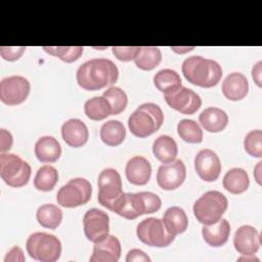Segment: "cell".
<instances>
[{
	"mask_svg": "<svg viewBox=\"0 0 262 262\" xmlns=\"http://www.w3.org/2000/svg\"><path fill=\"white\" fill-rule=\"evenodd\" d=\"M119 70L107 58H93L82 63L76 74L78 85L87 91H96L117 82Z\"/></svg>",
	"mask_w": 262,
	"mask_h": 262,
	"instance_id": "1",
	"label": "cell"
},
{
	"mask_svg": "<svg viewBox=\"0 0 262 262\" xmlns=\"http://www.w3.org/2000/svg\"><path fill=\"white\" fill-rule=\"evenodd\" d=\"M181 71L189 83L203 88L216 86L222 77V69L217 61L200 55L185 58Z\"/></svg>",
	"mask_w": 262,
	"mask_h": 262,
	"instance_id": "2",
	"label": "cell"
},
{
	"mask_svg": "<svg viewBox=\"0 0 262 262\" xmlns=\"http://www.w3.org/2000/svg\"><path fill=\"white\" fill-rule=\"evenodd\" d=\"M164 123L162 108L152 102L140 104L128 118L130 132L139 138H145L159 131Z\"/></svg>",
	"mask_w": 262,
	"mask_h": 262,
	"instance_id": "3",
	"label": "cell"
},
{
	"mask_svg": "<svg viewBox=\"0 0 262 262\" xmlns=\"http://www.w3.org/2000/svg\"><path fill=\"white\" fill-rule=\"evenodd\" d=\"M228 207L226 196L218 190H209L202 194L193 204V215L204 225L219 221Z\"/></svg>",
	"mask_w": 262,
	"mask_h": 262,
	"instance_id": "4",
	"label": "cell"
},
{
	"mask_svg": "<svg viewBox=\"0 0 262 262\" xmlns=\"http://www.w3.org/2000/svg\"><path fill=\"white\" fill-rule=\"evenodd\" d=\"M26 249L31 258L41 262H55L61 254V243L53 234L34 232L26 243Z\"/></svg>",
	"mask_w": 262,
	"mask_h": 262,
	"instance_id": "5",
	"label": "cell"
},
{
	"mask_svg": "<svg viewBox=\"0 0 262 262\" xmlns=\"http://www.w3.org/2000/svg\"><path fill=\"white\" fill-rule=\"evenodd\" d=\"M31 166L19 156L2 152L0 156V176L11 187L25 186L31 177Z\"/></svg>",
	"mask_w": 262,
	"mask_h": 262,
	"instance_id": "6",
	"label": "cell"
},
{
	"mask_svg": "<svg viewBox=\"0 0 262 262\" xmlns=\"http://www.w3.org/2000/svg\"><path fill=\"white\" fill-rule=\"evenodd\" d=\"M136 234L143 244L157 248L168 247L175 239V235L167 229L163 219L156 217H148L140 221L136 228Z\"/></svg>",
	"mask_w": 262,
	"mask_h": 262,
	"instance_id": "7",
	"label": "cell"
},
{
	"mask_svg": "<svg viewBox=\"0 0 262 262\" xmlns=\"http://www.w3.org/2000/svg\"><path fill=\"white\" fill-rule=\"evenodd\" d=\"M92 194L91 183L82 177L71 179L62 185L57 193V204L64 208H77L87 204Z\"/></svg>",
	"mask_w": 262,
	"mask_h": 262,
	"instance_id": "8",
	"label": "cell"
},
{
	"mask_svg": "<svg viewBox=\"0 0 262 262\" xmlns=\"http://www.w3.org/2000/svg\"><path fill=\"white\" fill-rule=\"evenodd\" d=\"M97 185L98 203L104 208L113 211L116 203L124 193L121 175L116 169H103L98 175Z\"/></svg>",
	"mask_w": 262,
	"mask_h": 262,
	"instance_id": "9",
	"label": "cell"
},
{
	"mask_svg": "<svg viewBox=\"0 0 262 262\" xmlns=\"http://www.w3.org/2000/svg\"><path fill=\"white\" fill-rule=\"evenodd\" d=\"M31 84L23 76H10L0 82V99L7 105L23 103L29 96Z\"/></svg>",
	"mask_w": 262,
	"mask_h": 262,
	"instance_id": "10",
	"label": "cell"
},
{
	"mask_svg": "<svg viewBox=\"0 0 262 262\" xmlns=\"http://www.w3.org/2000/svg\"><path fill=\"white\" fill-rule=\"evenodd\" d=\"M83 228L87 239L97 243L108 235L110 217L100 209H89L83 217Z\"/></svg>",
	"mask_w": 262,
	"mask_h": 262,
	"instance_id": "11",
	"label": "cell"
},
{
	"mask_svg": "<svg viewBox=\"0 0 262 262\" xmlns=\"http://www.w3.org/2000/svg\"><path fill=\"white\" fill-rule=\"evenodd\" d=\"M164 98L170 107L183 115H193L202 105L200 95L184 86H181L171 94L164 95Z\"/></svg>",
	"mask_w": 262,
	"mask_h": 262,
	"instance_id": "12",
	"label": "cell"
},
{
	"mask_svg": "<svg viewBox=\"0 0 262 262\" xmlns=\"http://www.w3.org/2000/svg\"><path fill=\"white\" fill-rule=\"evenodd\" d=\"M186 178V167L181 160L161 165L157 173L158 185L164 190L178 188Z\"/></svg>",
	"mask_w": 262,
	"mask_h": 262,
	"instance_id": "13",
	"label": "cell"
},
{
	"mask_svg": "<svg viewBox=\"0 0 262 262\" xmlns=\"http://www.w3.org/2000/svg\"><path fill=\"white\" fill-rule=\"evenodd\" d=\"M194 169L201 179L212 182L218 179L222 167L217 154L210 148H204L194 157Z\"/></svg>",
	"mask_w": 262,
	"mask_h": 262,
	"instance_id": "14",
	"label": "cell"
},
{
	"mask_svg": "<svg viewBox=\"0 0 262 262\" xmlns=\"http://www.w3.org/2000/svg\"><path fill=\"white\" fill-rule=\"evenodd\" d=\"M113 212L128 220H133L147 214L142 191L135 193L124 192L116 203Z\"/></svg>",
	"mask_w": 262,
	"mask_h": 262,
	"instance_id": "15",
	"label": "cell"
},
{
	"mask_svg": "<svg viewBox=\"0 0 262 262\" xmlns=\"http://www.w3.org/2000/svg\"><path fill=\"white\" fill-rule=\"evenodd\" d=\"M233 246L242 255H255L260 247L259 231L251 225L239 226L233 236Z\"/></svg>",
	"mask_w": 262,
	"mask_h": 262,
	"instance_id": "16",
	"label": "cell"
},
{
	"mask_svg": "<svg viewBox=\"0 0 262 262\" xmlns=\"http://www.w3.org/2000/svg\"><path fill=\"white\" fill-rule=\"evenodd\" d=\"M121 243L117 236L108 234L103 239L94 243L91 262H117L121 257Z\"/></svg>",
	"mask_w": 262,
	"mask_h": 262,
	"instance_id": "17",
	"label": "cell"
},
{
	"mask_svg": "<svg viewBox=\"0 0 262 262\" xmlns=\"http://www.w3.org/2000/svg\"><path fill=\"white\" fill-rule=\"evenodd\" d=\"M61 137L69 146L77 148L87 142L89 131L86 124L80 119H70L61 126Z\"/></svg>",
	"mask_w": 262,
	"mask_h": 262,
	"instance_id": "18",
	"label": "cell"
},
{
	"mask_svg": "<svg viewBox=\"0 0 262 262\" xmlns=\"http://www.w3.org/2000/svg\"><path fill=\"white\" fill-rule=\"evenodd\" d=\"M125 174L131 184L145 185L151 176L150 163L144 157L135 156L127 162Z\"/></svg>",
	"mask_w": 262,
	"mask_h": 262,
	"instance_id": "19",
	"label": "cell"
},
{
	"mask_svg": "<svg viewBox=\"0 0 262 262\" xmlns=\"http://www.w3.org/2000/svg\"><path fill=\"white\" fill-rule=\"evenodd\" d=\"M222 93L231 101H238L245 98L249 92V82L241 73L229 74L222 82Z\"/></svg>",
	"mask_w": 262,
	"mask_h": 262,
	"instance_id": "20",
	"label": "cell"
},
{
	"mask_svg": "<svg viewBox=\"0 0 262 262\" xmlns=\"http://www.w3.org/2000/svg\"><path fill=\"white\" fill-rule=\"evenodd\" d=\"M204 241L211 247L217 248L226 244L230 234L229 222L221 218L214 224L204 225L202 228Z\"/></svg>",
	"mask_w": 262,
	"mask_h": 262,
	"instance_id": "21",
	"label": "cell"
},
{
	"mask_svg": "<svg viewBox=\"0 0 262 262\" xmlns=\"http://www.w3.org/2000/svg\"><path fill=\"white\" fill-rule=\"evenodd\" d=\"M199 122L206 131L217 133L226 128L228 124V116L223 110L210 106L200 114Z\"/></svg>",
	"mask_w": 262,
	"mask_h": 262,
	"instance_id": "22",
	"label": "cell"
},
{
	"mask_svg": "<svg viewBox=\"0 0 262 262\" xmlns=\"http://www.w3.org/2000/svg\"><path fill=\"white\" fill-rule=\"evenodd\" d=\"M35 156L41 163H54L61 156V146L52 136H42L35 144Z\"/></svg>",
	"mask_w": 262,
	"mask_h": 262,
	"instance_id": "23",
	"label": "cell"
},
{
	"mask_svg": "<svg viewBox=\"0 0 262 262\" xmlns=\"http://www.w3.org/2000/svg\"><path fill=\"white\" fill-rule=\"evenodd\" d=\"M152 154L163 164L172 163L178 154L177 143L171 136L161 135L152 143Z\"/></svg>",
	"mask_w": 262,
	"mask_h": 262,
	"instance_id": "24",
	"label": "cell"
},
{
	"mask_svg": "<svg viewBox=\"0 0 262 262\" xmlns=\"http://www.w3.org/2000/svg\"><path fill=\"white\" fill-rule=\"evenodd\" d=\"M222 184L230 193L241 194L249 188L250 178L246 170L242 168H232L225 173Z\"/></svg>",
	"mask_w": 262,
	"mask_h": 262,
	"instance_id": "25",
	"label": "cell"
},
{
	"mask_svg": "<svg viewBox=\"0 0 262 262\" xmlns=\"http://www.w3.org/2000/svg\"><path fill=\"white\" fill-rule=\"evenodd\" d=\"M163 222L167 229L175 236L184 232L188 226L186 213L178 206H172L166 210L163 216Z\"/></svg>",
	"mask_w": 262,
	"mask_h": 262,
	"instance_id": "26",
	"label": "cell"
},
{
	"mask_svg": "<svg viewBox=\"0 0 262 262\" xmlns=\"http://www.w3.org/2000/svg\"><path fill=\"white\" fill-rule=\"evenodd\" d=\"M100 139L108 146L120 145L126 137V129L118 120H110L100 127Z\"/></svg>",
	"mask_w": 262,
	"mask_h": 262,
	"instance_id": "27",
	"label": "cell"
},
{
	"mask_svg": "<svg viewBox=\"0 0 262 262\" xmlns=\"http://www.w3.org/2000/svg\"><path fill=\"white\" fill-rule=\"evenodd\" d=\"M154 84L159 91L164 93V95L171 94L182 86L179 74L171 69H163L159 71L154 76Z\"/></svg>",
	"mask_w": 262,
	"mask_h": 262,
	"instance_id": "28",
	"label": "cell"
},
{
	"mask_svg": "<svg viewBox=\"0 0 262 262\" xmlns=\"http://www.w3.org/2000/svg\"><path fill=\"white\" fill-rule=\"evenodd\" d=\"M36 218L42 227L55 229L62 221V211L56 205L44 204L38 208Z\"/></svg>",
	"mask_w": 262,
	"mask_h": 262,
	"instance_id": "29",
	"label": "cell"
},
{
	"mask_svg": "<svg viewBox=\"0 0 262 262\" xmlns=\"http://www.w3.org/2000/svg\"><path fill=\"white\" fill-rule=\"evenodd\" d=\"M84 112L86 117L93 121H101L112 115L111 105L103 96H94L86 100Z\"/></svg>",
	"mask_w": 262,
	"mask_h": 262,
	"instance_id": "30",
	"label": "cell"
},
{
	"mask_svg": "<svg viewBox=\"0 0 262 262\" xmlns=\"http://www.w3.org/2000/svg\"><path fill=\"white\" fill-rule=\"evenodd\" d=\"M162 60V52L159 47L142 46L134 59L135 66L143 71H151L157 68Z\"/></svg>",
	"mask_w": 262,
	"mask_h": 262,
	"instance_id": "31",
	"label": "cell"
},
{
	"mask_svg": "<svg viewBox=\"0 0 262 262\" xmlns=\"http://www.w3.org/2000/svg\"><path fill=\"white\" fill-rule=\"evenodd\" d=\"M58 181L57 170L50 166L44 165L40 167L34 177V186L41 191H49L54 188Z\"/></svg>",
	"mask_w": 262,
	"mask_h": 262,
	"instance_id": "32",
	"label": "cell"
},
{
	"mask_svg": "<svg viewBox=\"0 0 262 262\" xmlns=\"http://www.w3.org/2000/svg\"><path fill=\"white\" fill-rule=\"evenodd\" d=\"M177 133L181 139L188 143H201L203 141L201 126L190 119H183L177 124Z\"/></svg>",
	"mask_w": 262,
	"mask_h": 262,
	"instance_id": "33",
	"label": "cell"
},
{
	"mask_svg": "<svg viewBox=\"0 0 262 262\" xmlns=\"http://www.w3.org/2000/svg\"><path fill=\"white\" fill-rule=\"evenodd\" d=\"M102 96L108 101L112 108V115H119L125 111L128 103V97L126 92L120 87H108L102 93Z\"/></svg>",
	"mask_w": 262,
	"mask_h": 262,
	"instance_id": "34",
	"label": "cell"
},
{
	"mask_svg": "<svg viewBox=\"0 0 262 262\" xmlns=\"http://www.w3.org/2000/svg\"><path fill=\"white\" fill-rule=\"evenodd\" d=\"M43 50L60 60L71 63L80 58L83 54V46H44Z\"/></svg>",
	"mask_w": 262,
	"mask_h": 262,
	"instance_id": "35",
	"label": "cell"
},
{
	"mask_svg": "<svg viewBox=\"0 0 262 262\" xmlns=\"http://www.w3.org/2000/svg\"><path fill=\"white\" fill-rule=\"evenodd\" d=\"M245 150L254 158L262 157V131L252 130L250 131L244 139Z\"/></svg>",
	"mask_w": 262,
	"mask_h": 262,
	"instance_id": "36",
	"label": "cell"
},
{
	"mask_svg": "<svg viewBox=\"0 0 262 262\" xmlns=\"http://www.w3.org/2000/svg\"><path fill=\"white\" fill-rule=\"evenodd\" d=\"M140 50L139 46H114L112 47L113 54L121 61L134 60Z\"/></svg>",
	"mask_w": 262,
	"mask_h": 262,
	"instance_id": "37",
	"label": "cell"
},
{
	"mask_svg": "<svg viewBox=\"0 0 262 262\" xmlns=\"http://www.w3.org/2000/svg\"><path fill=\"white\" fill-rule=\"evenodd\" d=\"M26 49L25 46H0V55L5 60L14 61L21 57Z\"/></svg>",
	"mask_w": 262,
	"mask_h": 262,
	"instance_id": "38",
	"label": "cell"
},
{
	"mask_svg": "<svg viewBox=\"0 0 262 262\" xmlns=\"http://www.w3.org/2000/svg\"><path fill=\"white\" fill-rule=\"evenodd\" d=\"M13 142L11 133L5 129L0 130V151L5 152L10 149Z\"/></svg>",
	"mask_w": 262,
	"mask_h": 262,
	"instance_id": "39",
	"label": "cell"
},
{
	"mask_svg": "<svg viewBox=\"0 0 262 262\" xmlns=\"http://www.w3.org/2000/svg\"><path fill=\"white\" fill-rule=\"evenodd\" d=\"M26 260L25 256H24V252L23 250L17 247V246H14L12 247L6 254L5 258H4V262H8V261H12V262H24Z\"/></svg>",
	"mask_w": 262,
	"mask_h": 262,
	"instance_id": "40",
	"label": "cell"
},
{
	"mask_svg": "<svg viewBox=\"0 0 262 262\" xmlns=\"http://www.w3.org/2000/svg\"><path fill=\"white\" fill-rule=\"evenodd\" d=\"M126 261L127 262H140V261H146L149 262L150 258L142 251L139 249H132L128 252L127 256H126Z\"/></svg>",
	"mask_w": 262,
	"mask_h": 262,
	"instance_id": "41",
	"label": "cell"
},
{
	"mask_svg": "<svg viewBox=\"0 0 262 262\" xmlns=\"http://www.w3.org/2000/svg\"><path fill=\"white\" fill-rule=\"evenodd\" d=\"M261 67H262V61L259 60L252 69V78L254 80V82L257 84L258 87L262 86L261 83Z\"/></svg>",
	"mask_w": 262,
	"mask_h": 262,
	"instance_id": "42",
	"label": "cell"
},
{
	"mask_svg": "<svg viewBox=\"0 0 262 262\" xmlns=\"http://www.w3.org/2000/svg\"><path fill=\"white\" fill-rule=\"evenodd\" d=\"M261 164L262 162H258L254 168V177L259 185H261Z\"/></svg>",
	"mask_w": 262,
	"mask_h": 262,
	"instance_id": "43",
	"label": "cell"
}]
</instances>
